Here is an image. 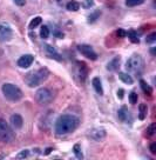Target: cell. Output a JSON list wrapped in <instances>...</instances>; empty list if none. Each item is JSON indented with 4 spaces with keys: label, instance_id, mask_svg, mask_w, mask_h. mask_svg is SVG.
<instances>
[{
    "label": "cell",
    "instance_id": "277c9868",
    "mask_svg": "<svg viewBox=\"0 0 156 160\" xmlns=\"http://www.w3.org/2000/svg\"><path fill=\"white\" fill-rule=\"evenodd\" d=\"M143 59L141 55L139 54H134L131 55L126 63V71L128 73H139L143 68Z\"/></svg>",
    "mask_w": 156,
    "mask_h": 160
},
{
    "label": "cell",
    "instance_id": "f1b7e54d",
    "mask_svg": "<svg viewBox=\"0 0 156 160\" xmlns=\"http://www.w3.org/2000/svg\"><path fill=\"white\" fill-rule=\"evenodd\" d=\"M29 155V151L28 149H24V151H21L18 155H16V158H19V159H21V158H27Z\"/></svg>",
    "mask_w": 156,
    "mask_h": 160
},
{
    "label": "cell",
    "instance_id": "8fae6325",
    "mask_svg": "<svg viewBox=\"0 0 156 160\" xmlns=\"http://www.w3.org/2000/svg\"><path fill=\"white\" fill-rule=\"evenodd\" d=\"M33 61H34V57L32 54H25L18 59L16 64L20 68H28L33 64Z\"/></svg>",
    "mask_w": 156,
    "mask_h": 160
},
{
    "label": "cell",
    "instance_id": "4316f807",
    "mask_svg": "<svg viewBox=\"0 0 156 160\" xmlns=\"http://www.w3.org/2000/svg\"><path fill=\"white\" fill-rule=\"evenodd\" d=\"M147 137H152V135H154L156 132V126H155V124H152L148 128H147Z\"/></svg>",
    "mask_w": 156,
    "mask_h": 160
},
{
    "label": "cell",
    "instance_id": "6da1fadb",
    "mask_svg": "<svg viewBox=\"0 0 156 160\" xmlns=\"http://www.w3.org/2000/svg\"><path fill=\"white\" fill-rule=\"evenodd\" d=\"M80 125V119L74 114H62L55 121L54 131L57 135H65L74 132Z\"/></svg>",
    "mask_w": 156,
    "mask_h": 160
},
{
    "label": "cell",
    "instance_id": "7402d4cb",
    "mask_svg": "<svg viewBox=\"0 0 156 160\" xmlns=\"http://www.w3.org/2000/svg\"><path fill=\"white\" fill-rule=\"evenodd\" d=\"M146 0H126V5L128 7H134V6H139L142 5Z\"/></svg>",
    "mask_w": 156,
    "mask_h": 160
},
{
    "label": "cell",
    "instance_id": "30bf717a",
    "mask_svg": "<svg viewBox=\"0 0 156 160\" xmlns=\"http://www.w3.org/2000/svg\"><path fill=\"white\" fill-rule=\"evenodd\" d=\"M117 117H119V119L121 120L122 122H125V124L131 125V122H133V115H131V113L128 111L127 107H125V106L121 107V108L119 109Z\"/></svg>",
    "mask_w": 156,
    "mask_h": 160
},
{
    "label": "cell",
    "instance_id": "1f68e13d",
    "mask_svg": "<svg viewBox=\"0 0 156 160\" xmlns=\"http://www.w3.org/2000/svg\"><path fill=\"white\" fill-rule=\"evenodd\" d=\"M123 97H125V91H123L122 88H120V90L117 91V98H119V99H123Z\"/></svg>",
    "mask_w": 156,
    "mask_h": 160
},
{
    "label": "cell",
    "instance_id": "603a6c76",
    "mask_svg": "<svg viewBox=\"0 0 156 160\" xmlns=\"http://www.w3.org/2000/svg\"><path fill=\"white\" fill-rule=\"evenodd\" d=\"M73 151H74V154H75V157H76L78 159H82V158H84L82 152H81V148H80V145H79V144L74 145V147H73Z\"/></svg>",
    "mask_w": 156,
    "mask_h": 160
},
{
    "label": "cell",
    "instance_id": "e575fe53",
    "mask_svg": "<svg viewBox=\"0 0 156 160\" xmlns=\"http://www.w3.org/2000/svg\"><path fill=\"white\" fill-rule=\"evenodd\" d=\"M51 151H52V148H51V147H48V148L46 149V152H45V154H49V153H51Z\"/></svg>",
    "mask_w": 156,
    "mask_h": 160
},
{
    "label": "cell",
    "instance_id": "5b68a950",
    "mask_svg": "<svg viewBox=\"0 0 156 160\" xmlns=\"http://www.w3.org/2000/svg\"><path fill=\"white\" fill-rule=\"evenodd\" d=\"M13 140H14V133L11 126L6 122V120L0 118V141L8 144Z\"/></svg>",
    "mask_w": 156,
    "mask_h": 160
},
{
    "label": "cell",
    "instance_id": "8992f818",
    "mask_svg": "<svg viewBox=\"0 0 156 160\" xmlns=\"http://www.w3.org/2000/svg\"><path fill=\"white\" fill-rule=\"evenodd\" d=\"M53 98H54V94H53V92L49 88H47V87L39 88L37 91V93H35V100L40 105H47V104L52 103Z\"/></svg>",
    "mask_w": 156,
    "mask_h": 160
},
{
    "label": "cell",
    "instance_id": "d4e9b609",
    "mask_svg": "<svg viewBox=\"0 0 156 160\" xmlns=\"http://www.w3.org/2000/svg\"><path fill=\"white\" fill-rule=\"evenodd\" d=\"M40 37L43 39H47L49 37V28L47 26H43L41 29H40Z\"/></svg>",
    "mask_w": 156,
    "mask_h": 160
},
{
    "label": "cell",
    "instance_id": "e0dca14e",
    "mask_svg": "<svg viewBox=\"0 0 156 160\" xmlns=\"http://www.w3.org/2000/svg\"><path fill=\"white\" fill-rule=\"evenodd\" d=\"M147 113H148L147 104H140V106H139V119L144 120L147 117Z\"/></svg>",
    "mask_w": 156,
    "mask_h": 160
},
{
    "label": "cell",
    "instance_id": "52a82bcc",
    "mask_svg": "<svg viewBox=\"0 0 156 160\" xmlns=\"http://www.w3.org/2000/svg\"><path fill=\"white\" fill-rule=\"evenodd\" d=\"M13 38V31L6 23H0V41H10Z\"/></svg>",
    "mask_w": 156,
    "mask_h": 160
},
{
    "label": "cell",
    "instance_id": "9c48e42d",
    "mask_svg": "<svg viewBox=\"0 0 156 160\" xmlns=\"http://www.w3.org/2000/svg\"><path fill=\"white\" fill-rule=\"evenodd\" d=\"M107 135V132L104 128H100V127H96V128H93L89 131L88 133V137L93 140V141H101L106 138Z\"/></svg>",
    "mask_w": 156,
    "mask_h": 160
},
{
    "label": "cell",
    "instance_id": "44dd1931",
    "mask_svg": "<svg viewBox=\"0 0 156 160\" xmlns=\"http://www.w3.org/2000/svg\"><path fill=\"white\" fill-rule=\"evenodd\" d=\"M128 37H129L130 41L134 42V44H139V42H140L139 35H137V33H136L135 31H129V32H128Z\"/></svg>",
    "mask_w": 156,
    "mask_h": 160
},
{
    "label": "cell",
    "instance_id": "ac0fdd59",
    "mask_svg": "<svg viewBox=\"0 0 156 160\" xmlns=\"http://www.w3.org/2000/svg\"><path fill=\"white\" fill-rule=\"evenodd\" d=\"M66 8H67L68 11H71V12H76V11L80 10V4H79L78 1H75V0H72V1H69V2L67 4Z\"/></svg>",
    "mask_w": 156,
    "mask_h": 160
},
{
    "label": "cell",
    "instance_id": "d6986e66",
    "mask_svg": "<svg viewBox=\"0 0 156 160\" xmlns=\"http://www.w3.org/2000/svg\"><path fill=\"white\" fill-rule=\"evenodd\" d=\"M140 86H141L142 91L144 92L146 94H148V95H152L153 94V88L147 84V81H144V80H140Z\"/></svg>",
    "mask_w": 156,
    "mask_h": 160
},
{
    "label": "cell",
    "instance_id": "ba28073f",
    "mask_svg": "<svg viewBox=\"0 0 156 160\" xmlns=\"http://www.w3.org/2000/svg\"><path fill=\"white\" fill-rule=\"evenodd\" d=\"M78 50H79V52L82 54L84 57L90 59V60H96L98 59V54L95 53V51L93 50V47L89 46V45H86V44L79 45L78 46Z\"/></svg>",
    "mask_w": 156,
    "mask_h": 160
},
{
    "label": "cell",
    "instance_id": "2e32d148",
    "mask_svg": "<svg viewBox=\"0 0 156 160\" xmlns=\"http://www.w3.org/2000/svg\"><path fill=\"white\" fill-rule=\"evenodd\" d=\"M119 79L121 80L122 82L127 84V85H131V84L134 82L133 78H131L128 73H125V72H120V73H119Z\"/></svg>",
    "mask_w": 156,
    "mask_h": 160
},
{
    "label": "cell",
    "instance_id": "f546056e",
    "mask_svg": "<svg viewBox=\"0 0 156 160\" xmlns=\"http://www.w3.org/2000/svg\"><path fill=\"white\" fill-rule=\"evenodd\" d=\"M116 35H117L119 38H126L127 32H126L125 29H122V28H119V29L116 31Z\"/></svg>",
    "mask_w": 156,
    "mask_h": 160
},
{
    "label": "cell",
    "instance_id": "ffe728a7",
    "mask_svg": "<svg viewBox=\"0 0 156 160\" xmlns=\"http://www.w3.org/2000/svg\"><path fill=\"white\" fill-rule=\"evenodd\" d=\"M41 21H43L41 17H35V18H33V19L31 20V23H29V28H31V29L35 28V27L39 26V25L41 24Z\"/></svg>",
    "mask_w": 156,
    "mask_h": 160
},
{
    "label": "cell",
    "instance_id": "d6a6232c",
    "mask_svg": "<svg viewBox=\"0 0 156 160\" xmlns=\"http://www.w3.org/2000/svg\"><path fill=\"white\" fill-rule=\"evenodd\" d=\"M13 1L18 6H25V4H26V0H13Z\"/></svg>",
    "mask_w": 156,
    "mask_h": 160
},
{
    "label": "cell",
    "instance_id": "d590c367",
    "mask_svg": "<svg viewBox=\"0 0 156 160\" xmlns=\"http://www.w3.org/2000/svg\"><path fill=\"white\" fill-rule=\"evenodd\" d=\"M152 54H153V55H155V47H153V48H152Z\"/></svg>",
    "mask_w": 156,
    "mask_h": 160
},
{
    "label": "cell",
    "instance_id": "4fadbf2b",
    "mask_svg": "<svg viewBox=\"0 0 156 160\" xmlns=\"http://www.w3.org/2000/svg\"><path fill=\"white\" fill-rule=\"evenodd\" d=\"M43 47H45V51H46L47 55H49V58H54V59L57 60V61H60V60H61L60 54L55 51V48H54V47H52L51 45H45Z\"/></svg>",
    "mask_w": 156,
    "mask_h": 160
},
{
    "label": "cell",
    "instance_id": "7c38bea8",
    "mask_svg": "<svg viewBox=\"0 0 156 160\" xmlns=\"http://www.w3.org/2000/svg\"><path fill=\"white\" fill-rule=\"evenodd\" d=\"M11 124H12V126L16 128V130H19V128H21L22 127V125H24V119H22V117L20 115V114H12L11 115Z\"/></svg>",
    "mask_w": 156,
    "mask_h": 160
},
{
    "label": "cell",
    "instance_id": "3957f363",
    "mask_svg": "<svg viewBox=\"0 0 156 160\" xmlns=\"http://www.w3.org/2000/svg\"><path fill=\"white\" fill-rule=\"evenodd\" d=\"M1 90H2L4 97L10 101H19L24 95L22 91L14 84H10V82L4 84Z\"/></svg>",
    "mask_w": 156,
    "mask_h": 160
},
{
    "label": "cell",
    "instance_id": "7a4b0ae2",
    "mask_svg": "<svg viewBox=\"0 0 156 160\" xmlns=\"http://www.w3.org/2000/svg\"><path fill=\"white\" fill-rule=\"evenodd\" d=\"M48 75H49V72H48L47 68H40L37 72L28 73L27 77L25 78V81L29 87L33 88V87H37V86L41 85L43 81L48 78Z\"/></svg>",
    "mask_w": 156,
    "mask_h": 160
},
{
    "label": "cell",
    "instance_id": "4dcf8cb0",
    "mask_svg": "<svg viewBox=\"0 0 156 160\" xmlns=\"http://www.w3.org/2000/svg\"><path fill=\"white\" fill-rule=\"evenodd\" d=\"M82 6H84L85 8H90L92 6H94V1H93V0H85L84 4H82Z\"/></svg>",
    "mask_w": 156,
    "mask_h": 160
},
{
    "label": "cell",
    "instance_id": "484cf974",
    "mask_svg": "<svg viewBox=\"0 0 156 160\" xmlns=\"http://www.w3.org/2000/svg\"><path fill=\"white\" fill-rule=\"evenodd\" d=\"M137 99H139V97H137V93H136V92H131V93L129 94V101H130L131 105L137 104Z\"/></svg>",
    "mask_w": 156,
    "mask_h": 160
},
{
    "label": "cell",
    "instance_id": "836d02e7",
    "mask_svg": "<svg viewBox=\"0 0 156 160\" xmlns=\"http://www.w3.org/2000/svg\"><path fill=\"white\" fill-rule=\"evenodd\" d=\"M150 152H152V154H156V143H153L150 145Z\"/></svg>",
    "mask_w": 156,
    "mask_h": 160
},
{
    "label": "cell",
    "instance_id": "83f0119b",
    "mask_svg": "<svg viewBox=\"0 0 156 160\" xmlns=\"http://www.w3.org/2000/svg\"><path fill=\"white\" fill-rule=\"evenodd\" d=\"M146 41L148 42V44H154L156 41V33H152V34H149L147 38H146Z\"/></svg>",
    "mask_w": 156,
    "mask_h": 160
},
{
    "label": "cell",
    "instance_id": "5bb4252c",
    "mask_svg": "<svg viewBox=\"0 0 156 160\" xmlns=\"http://www.w3.org/2000/svg\"><path fill=\"white\" fill-rule=\"evenodd\" d=\"M120 61H121V58L120 57H115L113 58L108 64H107V69L108 71H117L119 69V67H120Z\"/></svg>",
    "mask_w": 156,
    "mask_h": 160
},
{
    "label": "cell",
    "instance_id": "8d00e7d4",
    "mask_svg": "<svg viewBox=\"0 0 156 160\" xmlns=\"http://www.w3.org/2000/svg\"><path fill=\"white\" fill-rule=\"evenodd\" d=\"M57 1H61V0H57Z\"/></svg>",
    "mask_w": 156,
    "mask_h": 160
},
{
    "label": "cell",
    "instance_id": "cb8c5ba5",
    "mask_svg": "<svg viewBox=\"0 0 156 160\" xmlns=\"http://www.w3.org/2000/svg\"><path fill=\"white\" fill-rule=\"evenodd\" d=\"M100 14H101L100 11H95V12H93L90 15H88V23H94V21H96V20L99 19Z\"/></svg>",
    "mask_w": 156,
    "mask_h": 160
},
{
    "label": "cell",
    "instance_id": "9a60e30c",
    "mask_svg": "<svg viewBox=\"0 0 156 160\" xmlns=\"http://www.w3.org/2000/svg\"><path fill=\"white\" fill-rule=\"evenodd\" d=\"M92 85L94 87V90L96 91V93L100 94V95H103V88H102V84H101V80L100 78L95 77L92 79Z\"/></svg>",
    "mask_w": 156,
    "mask_h": 160
}]
</instances>
